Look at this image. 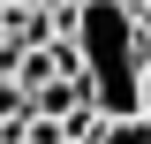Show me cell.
Listing matches in <instances>:
<instances>
[{
  "instance_id": "obj_2",
  "label": "cell",
  "mask_w": 151,
  "mask_h": 144,
  "mask_svg": "<svg viewBox=\"0 0 151 144\" xmlns=\"http://www.w3.org/2000/svg\"><path fill=\"white\" fill-rule=\"evenodd\" d=\"M136 31H144V53H151V0L136 8Z\"/></svg>"
},
{
  "instance_id": "obj_1",
  "label": "cell",
  "mask_w": 151,
  "mask_h": 144,
  "mask_svg": "<svg viewBox=\"0 0 151 144\" xmlns=\"http://www.w3.org/2000/svg\"><path fill=\"white\" fill-rule=\"evenodd\" d=\"M83 144H151V114L144 106H136V114H98Z\"/></svg>"
},
{
  "instance_id": "obj_3",
  "label": "cell",
  "mask_w": 151,
  "mask_h": 144,
  "mask_svg": "<svg viewBox=\"0 0 151 144\" xmlns=\"http://www.w3.org/2000/svg\"><path fill=\"white\" fill-rule=\"evenodd\" d=\"M129 8H144V0H129Z\"/></svg>"
}]
</instances>
